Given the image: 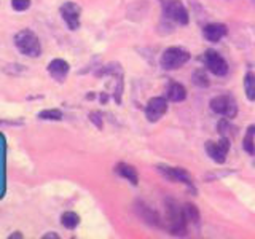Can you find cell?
Returning a JSON list of instances; mask_svg holds the SVG:
<instances>
[{
  "label": "cell",
  "instance_id": "obj_1",
  "mask_svg": "<svg viewBox=\"0 0 255 239\" xmlns=\"http://www.w3.org/2000/svg\"><path fill=\"white\" fill-rule=\"evenodd\" d=\"M14 45L16 48L29 58H37L42 54V43L40 38L32 32L30 29H22L14 35Z\"/></svg>",
  "mask_w": 255,
  "mask_h": 239
},
{
  "label": "cell",
  "instance_id": "obj_2",
  "mask_svg": "<svg viewBox=\"0 0 255 239\" xmlns=\"http://www.w3.org/2000/svg\"><path fill=\"white\" fill-rule=\"evenodd\" d=\"M190 61V53L187 50H183L180 46H171L164 50V53L161 54V59H159V64L161 67L166 70H175L180 69L183 64H187Z\"/></svg>",
  "mask_w": 255,
  "mask_h": 239
},
{
  "label": "cell",
  "instance_id": "obj_3",
  "mask_svg": "<svg viewBox=\"0 0 255 239\" xmlns=\"http://www.w3.org/2000/svg\"><path fill=\"white\" fill-rule=\"evenodd\" d=\"M166 212H167V223H169V230L174 235H183L185 231V223L187 217L185 212H183V207H180L175 201L169 199L166 201Z\"/></svg>",
  "mask_w": 255,
  "mask_h": 239
},
{
  "label": "cell",
  "instance_id": "obj_4",
  "mask_svg": "<svg viewBox=\"0 0 255 239\" xmlns=\"http://www.w3.org/2000/svg\"><path fill=\"white\" fill-rule=\"evenodd\" d=\"M211 109L212 112L219 115H223L227 118H235L238 114V106L235 99L228 94H222V96H215L211 101Z\"/></svg>",
  "mask_w": 255,
  "mask_h": 239
},
{
  "label": "cell",
  "instance_id": "obj_5",
  "mask_svg": "<svg viewBox=\"0 0 255 239\" xmlns=\"http://www.w3.org/2000/svg\"><path fill=\"white\" fill-rule=\"evenodd\" d=\"M163 8H164L166 18L175 21L177 24H182V26L188 24V11L180 0H167V2L163 5Z\"/></svg>",
  "mask_w": 255,
  "mask_h": 239
},
{
  "label": "cell",
  "instance_id": "obj_6",
  "mask_svg": "<svg viewBox=\"0 0 255 239\" xmlns=\"http://www.w3.org/2000/svg\"><path fill=\"white\" fill-rule=\"evenodd\" d=\"M204 64L207 70H211L214 75L217 77H223L228 74V64L227 61L222 58V56L214 51V50H207L204 53Z\"/></svg>",
  "mask_w": 255,
  "mask_h": 239
},
{
  "label": "cell",
  "instance_id": "obj_7",
  "mask_svg": "<svg viewBox=\"0 0 255 239\" xmlns=\"http://www.w3.org/2000/svg\"><path fill=\"white\" fill-rule=\"evenodd\" d=\"M207 155H209L215 163H225L227 155H228V150H230V140L228 137H222L219 142H206L204 145Z\"/></svg>",
  "mask_w": 255,
  "mask_h": 239
},
{
  "label": "cell",
  "instance_id": "obj_8",
  "mask_svg": "<svg viewBox=\"0 0 255 239\" xmlns=\"http://www.w3.org/2000/svg\"><path fill=\"white\" fill-rule=\"evenodd\" d=\"M80 14L82 10L75 2H66L61 6V16L70 30H77L80 27Z\"/></svg>",
  "mask_w": 255,
  "mask_h": 239
},
{
  "label": "cell",
  "instance_id": "obj_9",
  "mask_svg": "<svg viewBox=\"0 0 255 239\" xmlns=\"http://www.w3.org/2000/svg\"><path fill=\"white\" fill-rule=\"evenodd\" d=\"M166 110H167V101L164 98H151L145 107L147 120L151 123H156L166 114Z\"/></svg>",
  "mask_w": 255,
  "mask_h": 239
},
{
  "label": "cell",
  "instance_id": "obj_10",
  "mask_svg": "<svg viewBox=\"0 0 255 239\" xmlns=\"http://www.w3.org/2000/svg\"><path fill=\"white\" fill-rule=\"evenodd\" d=\"M69 64L67 61L64 59H53L50 64H48V74H50L54 80H58V82H64L69 74Z\"/></svg>",
  "mask_w": 255,
  "mask_h": 239
},
{
  "label": "cell",
  "instance_id": "obj_11",
  "mask_svg": "<svg viewBox=\"0 0 255 239\" xmlns=\"http://www.w3.org/2000/svg\"><path fill=\"white\" fill-rule=\"evenodd\" d=\"M159 172H163L167 179H171L174 182H183L187 183L188 187H191V180L190 175L185 169H180V167H163L159 166Z\"/></svg>",
  "mask_w": 255,
  "mask_h": 239
},
{
  "label": "cell",
  "instance_id": "obj_12",
  "mask_svg": "<svg viewBox=\"0 0 255 239\" xmlns=\"http://www.w3.org/2000/svg\"><path fill=\"white\" fill-rule=\"evenodd\" d=\"M203 35L209 42H219L220 38L227 35V26L225 24H207L203 29Z\"/></svg>",
  "mask_w": 255,
  "mask_h": 239
},
{
  "label": "cell",
  "instance_id": "obj_13",
  "mask_svg": "<svg viewBox=\"0 0 255 239\" xmlns=\"http://www.w3.org/2000/svg\"><path fill=\"white\" fill-rule=\"evenodd\" d=\"M115 171H117V174H120L126 180H129L132 185H137L139 177H137V172H135V169H134L132 166H128L125 163H120V164H117Z\"/></svg>",
  "mask_w": 255,
  "mask_h": 239
},
{
  "label": "cell",
  "instance_id": "obj_14",
  "mask_svg": "<svg viewBox=\"0 0 255 239\" xmlns=\"http://www.w3.org/2000/svg\"><path fill=\"white\" fill-rule=\"evenodd\" d=\"M187 98V91L185 88L179 83H172L167 90V99L172 101V102H182L183 99Z\"/></svg>",
  "mask_w": 255,
  "mask_h": 239
},
{
  "label": "cell",
  "instance_id": "obj_15",
  "mask_svg": "<svg viewBox=\"0 0 255 239\" xmlns=\"http://www.w3.org/2000/svg\"><path fill=\"white\" fill-rule=\"evenodd\" d=\"M254 137H255V126H249L246 131L244 140H243V148L247 151L249 155H255V143H254Z\"/></svg>",
  "mask_w": 255,
  "mask_h": 239
},
{
  "label": "cell",
  "instance_id": "obj_16",
  "mask_svg": "<svg viewBox=\"0 0 255 239\" xmlns=\"http://www.w3.org/2000/svg\"><path fill=\"white\" fill-rule=\"evenodd\" d=\"M244 88H246V96L249 101H255V75L252 72L246 74L244 77Z\"/></svg>",
  "mask_w": 255,
  "mask_h": 239
},
{
  "label": "cell",
  "instance_id": "obj_17",
  "mask_svg": "<svg viewBox=\"0 0 255 239\" xmlns=\"http://www.w3.org/2000/svg\"><path fill=\"white\" fill-rule=\"evenodd\" d=\"M61 223L67 230H74V228H77V225L80 223V217L75 212H64L62 217H61Z\"/></svg>",
  "mask_w": 255,
  "mask_h": 239
},
{
  "label": "cell",
  "instance_id": "obj_18",
  "mask_svg": "<svg viewBox=\"0 0 255 239\" xmlns=\"http://www.w3.org/2000/svg\"><path fill=\"white\" fill-rule=\"evenodd\" d=\"M38 118L40 120H51V121H59V120H62V112L58 109H48V110L40 112Z\"/></svg>",
  "mask_w": 255,
  "mask_h": 239
},
{
  "label": "cell",
  "instance_id": "obj_19",
  "mask_svg": "<svg viewBox=\"0 0 255 239\" xmlns=\"http://www.w3.org/2000/svg\"><path fill=\"white\" fill-rule=\"evenodd\" d=\"M183 212H185L187 222H195V223L199 222V212H198V209L195 206L185 204V206H183Z\"/></svg>",
  "mask_w": 255,
  "mask_h": 239
},
{
  "label": "cell",
  "instance_id": "obj_20",
  "mask_svg": "<svg viewBox=\"0 0 255 239\" xmlns=\"http://www.w3.org/2000/svg\"><path fill=\"white\" fill-rule=\"evenodd\" d=\"M193 83L201 88H206V86H209V78H207V75L203 70H196L193 74Z\"/></svg>",
  "mask_w": 255,
  "mask_h": 239
},
{
  "label": "cell",
  "instance_id": "obj_21",
  "mask_svg": "<svg viewBox=\"0 0 255 239\" xmlns=\"http://www.w3.org/2000/svg\"><path fill=\"white\" fill-rule=\"evenodd\" d=\"M11 6L16 11H24L30 6V0H11Z\"/></svg>",
  "mask_w": 255,
  "mask_h": 239
},
{
  "label": "cell",
  "instance_id": "obj_22",
  "mask_svg": "<svg viewBox=\"0 0 255 239\" xmlns=\"http://www.w3.org/2000/svg\"><path fill=\"white\" fill-rule=\"evenodd\" d=\"M90 118H91V121H94L96 124H98L99 129H101V127H102V123H101V120H99V114H91Z\"/></svg>",
  "mask_w": 255,
  "mask_h": 239
},
{
  "label": "cell",
  "instance_id": "obj_23",
  "mask_svg": "<svg viewBox=\"0 0 255 239\" xmlns=\"http://www.w3.org/2000/svg\"><path fill=\"white\" fill-rule=\"evenodd\" d=\"M43 238H45V239H50V238H54V239H58L59 236H58V235H54V233H51V235H45Z\"/></svg>",
  "mask_w": 255,
  "mask_h": 239
}]
</instances>
